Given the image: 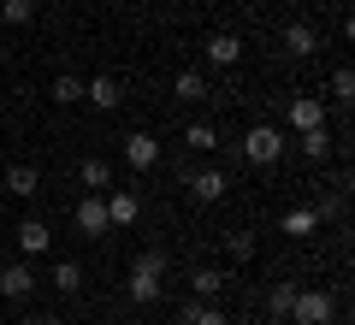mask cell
<instances>
[{
    "mask_svg": "<svg viewBox=\"0 0 355 325\" xmlns=\"http://www.w3.org/2000/svg\"><path fill=\"white\" fill-rule=\"evenodd\" d=\"M107 201V225H137V219H142V195H137V189H113V195H101Z\"/></svg>",
    "mask_w": 355,
    "mask_h": 325,
    "instance_id": "9c48e42d",
    "label": "cell"
},
{
    "mask_svg": "<svg viewBox=\"0 0 355 325\" xmlns=\"http://www.w3.org/2000/svg\"><path fill=\"white\" fill-rule=\"evenodd\" d=\"M48 95L60 100V107H77V100H83V77H77V71H60V77H53V89H48Z\"/></svg>",
    "mask_w": 355,
    "mask_h": 325,
    "instance_id": "44dd1931",
    "label": "cell"
},
{
    "mask_svg": "<svg viewBox=\"0 0 355 325\" xmlns=\"http://www.w3.org/2000/svg\"><path fill=\"white\" fill-rule=\"evenodd\" d=\"M71 219H77V231H83V237H107V231H113V225H107V201H101V195H83Z\"/></svg>",
    "mask_w": 355,
    "mask_h": 325,
    "instance_id": "30bf717a",
    "label": "cell"
},
{
    "mask_svg": "<svg viewBox=\"0 0 355 325\" xmlns=\"http://www.w3.org/2000/svg\"><path fill=\"white\" fill-rule=\"evenodd\" d=\"M279 48H284V60H314L320 53V30L308 24V18H291L284 36H279Z\"/></svg>",
    "mask_w": 355,
    "mask_h": 325,
    "instance_id": "277c9868",
    "label": "cell"
},
{
    "mask_svg": "<svg viewBox=\"0 0 355 325\" xmlns=\"http://www.w3.org/2000/svg\"><path fill=\"white\" fill-rule=\"evenodd\" d=\"M184 189H190L202 207H214V201H225V195H231V177L219 172V166H207V172H190V177H184Z\"/></svg>",
    "mask_w": 355,
    "mask_h": 325,
    "instance_id": "5b68a950",
    "label": "cell"
},
{
    "mask_svg": "<svg viewBox=\"0 0 355 325\" xmlns=\"http://www.w3.org/2000/svg\"><path fill=\"white\" fill-rule=\"evenodd\" d=\"M331 313H338L331 290H320V284H296V301H291V319H284V325H331Z\"/></svg>",
    "mask_w": 355,
    "mask_h": 325,
    "instance_id": "3957f363",
    "label": "cell"
},
{
    "mask_svg": "<svg viewBox=\"0 0 355 325\" xmlns=\"http://www.w3.org/2000/svg\"><path fill=\"white\" fill-rule=\"evenodd\" d=\"M18 325H60V313H30V319H18Z\"/></svg>",
    "mask_w": 355,
    "mask_h": 325,
    "instance_id": "83f0119b",
    "label": "cell"
},
{
    "mask_svg": "<svg viewBox=\"0 0 355 325\" xmlns=\"http://www.w3.org/2000/svg\"><path fill=\"white\" fill-rule=\"evenodd\" d=\"M225 284H231V278L219 272V266H196V272H190V290L202 301H219V296H225Z\"/></svg>",
    "mask_w": 355,
    "mask_h": 325,
    "instance_id": "2e32d148",
    "label": "cell"
},
{
    "mask_svg": "<svg viewBox=\"0 0 355 325\" xmlns=\"http://www.w3.org/2000/svg\"><path fill=\"white\" fill-rule=\"evenodd\" d=\"M0 296H6V301H30V296H36V266L12 261L6 272H0Z\"/></svg>",
    "mask_w": 355,
    "mask_h": 325,
    "instance_id": "ba28073f",
    "label": "cell"
},
{
    "mask_svg": "<svg viewBox=\"0 0 355 325\" xmlns=\"http://www.w3.org/2000/svg\"><path fill=\"white\" fill-rule=\"evenodd\" d=\"M279 231H284V237H314V231H320V213L314 207H291L279 219Z\"/></svg>",
    "mask_w": 355,
    "mask_h": 325,
    "instance_id": "d6986e66",
    "label": "cell"
},
{
    "mask_svg": "<svg viewBox=\"0 0 355 325\" xmlns=\"http://www.w3.org/2000/svg\"><path fill=\"white\" fill-rule=\"evenodd\" d=\"M0 95H6V89H0Z\"/></svg>",
    "mask_w": 355,
    "mask_h": 325,
    "instance_id": "f546056e",
    "label": "cell"
},
{
    "mask_svg": "<svg viewBox=\"0 0 355 325\" xmlns=\"http://www.w3.org/2000/svg\"><path fill=\"white\" fill-rule=\"evenodd\" d=\"M18 249H24V261H36V254L53 249V231L42 225V219H24V225H18Z\"/></svg>",
    "mask_w": 355,
    "mask_h": 325,
    "instance_id": "9a60e30c",
    "label": "cell"
},
{
    "mask_svg": "<svg viewBox=\"0 0 355 325\" xmlns=\"http://www.w3.org/2000/svg\"><path fill=\"white\" fill-rule=\"evenodd\" d=\"M178 142H184V148H196V154H214V148H219V130H214V125H190Z\"/></svg>",
    "mask_w": 355,
    "mask_h": 325,
    "instance_id": "603a6c76",
    "label": "cell"
},
{
    "mask_svg": "<svg viewBox=\"0 0 355 325\" xmlns=\"http://www.w3.org/2000/svg\"><path fill=\"white\" fill-rule=\"evenodd\" d=\"M53 290L77 296V290H83V266H77V261H60V266H53Z\"/></svg>",
    "mask_w": 355,
    "mask_h": 325,
    "instance_id": "cb8c5ba5",
    "label": "cell"
},
{
    "mask_svg": "<svg viewBox=\"0 0 355 325\" xmlns=\"http://www.w3.org/2000/svg\"><path fill=\"white\" fill-rule=\"evenodd\" d=\"M125 166H130V172H154V166H160V137L130 130V137H125Z\"/></svg>",
    "mask_w": 355,
    "mask_h": 325,
    "instance_id": "52a82bcc",
    "label": "cell"
},
{
    "mask_svg": "<svg viewBox=\"0 0 355 325\" xmlns=\"http://www.w3.org/2000/svg\"><path fill=\"white\" fill-rule=\"evenodd\" d=\"M83 100L95 107V113H119V107H125V83L101 71V77H89V83H83Z\"/></svg>",
    "mask_w": 355,
    "mask_h": 325,
    "instance_id": "8992f818",
    "label": "cell"
},
{
    "mask_svg": "<svg viewBox=\"0 0 355 325\" xmlns=\"http://www.w3.org/2000/svg\"><path fill=\"white\" fill-rule=\"evenodd\" d=\"M77 184H83V189H107V184H113V166L95 160V154H83V160H77Z\"/></svg>",
    "mask_w": 355,
    "mask_h": 325,
    "instance_id": "ac0fdd59",
    "label": "cell"
},
{
    "mask_svg": "<svg viewBox=\"0 0 355 325\" xmlns=\"http://www.w3.org/2000/svg\"><path fill=\"white\" fill-rule=\"evenodd\" d=\"M166 249H142L137 261H130V278H125V290H130V301L137 308H154V301L166 296Z\"/></svg>",
    "mask_w": 355,
    "mask_h": 325,
    "instance_id": "6da1fadb",
    "label": "cell"
},
{
    "mask_svg": "<svg viewBox=\"0 0 355 325\" xmlns=\"http://www.w3.org/2000/svg\"><path fill=\"white\" fill-rule=\"evenodd\" d=\"M326 125V95H291V130Z\"/></svg>",
    "mask_w": 355,
    "mask_h": 325,
    "instance_id": "8fae6325",
    "label": "cell"
},
{
    "mask_svg": "<svg viewBox=\"0 0 355 325\" xmlns=\"http://www.w3.org/2000/svg\"><path fill=\"white\" fill-rule=\"evenodd\" d=\"M349 95H355V71L338 65V71H331V100H349Z\"/></svg>",
    "mask_w": 355,
    "mask_h": 325,
    "instance_id": "4316f807",
    "label": "cell"
},
{
    "mask_svg": "<svg viewBox=\"0 0 355 325\" xmlns=\"http://www.w3.org/2000/svg\"><path fill=\"white\" fill-rule=\"evenodd\" d=\"M296 148H302V160L326 166V160H331V148H338V142H331V130H326V125H314V130H296Z\"/></svg>",
    "mask_w": 355,
    "mask_h": 325,
    "instance_id": "5bb4252c",
    "label": "cell"
},
{
    "mask_svg": "<svg viewBox=\"0 0 355 325\" xmlns=\"http://www.w3.org/2000/svg\"><path fill=\"white\" fill-rule=\"evenodd\" d=\"M225 249H231V261H254V231H231Z\"/></svg>",
    "mask_w": 355,
    "mask_h": 325,
    "instance_id": "484cf974",
    "label": "cell"
},
{
    "mask_svg": "<svg viewBox=\"0 0 355 325\" xmlns=\"http://www.w3.org/2000/svg\"><path fill=\"white\" fill-rule=\"evenodd\" d=\"M291 301H296V284H291V278H279V284L266 290V319L284 325V319H291Z\"/></svg>",
    "mask_w": 355,
    "mask_h": 325,
    "instance_id": "e0dca14e",
    "label": "cell"
},
{
    "mask_svg": "<svg viewBox=\"0 0 355 325\" xmlns=\"http://www.w3.org/2000/svg\"><path fill=\"white\" fill-rule=\"evenodd\" d=\"M172 95L178 100H207V77L202 71H178L172 77Z\"/></svg>",
    "mask_w": 355,
    "mask_h": 325,
    "instance_id": "7402d4cb",
    "label": "cell"
},
{
    "mask_svg": "<svg viewBox=\"0 0 355 325\" xmlns=\"http://www.w3.org/2000/svg\"><path fill=\"white\" fill-rule=\"evenodd\" d=\"M284 148H291V137H284L279 125H254L249 137L237 142V154H243L249 166H279V160H284Z\"/></svg>",
    "mask_w": 355,
    "mask_h": 325,
    "instance_id": "7a4b0ae2",
    "label": "cell"
},
{
    "mask_svg": "<svg viewBox=\"0 0 355 325\" xmlns=\"http://www.w3.org/2000/svg\"><path fill=\"white\" fill-rule=\"evenodd\" d=\"M178 325H231L214 301H190V308H178Z\"/></svg>",
    "mask_w": 355,
    "mask_h": 325,
    "instance_id": "ffe728a7",
    "label": "cell"
},
{
    "mask_svg": "<svg viewBox=\"0 0 355 325\" xmlns=\"http://www.w3.org/2000/svg\"><path fill=\"white\" fill-rule=\"evenodd\" d=\"M207 65H219V71H231V65L243 60V36H231V30H219V36H207Z\"/></svg>",
    "mask_w": 355,
    "mask_h": 325,
    "instance_id": "4fadbf2b",
    "label": "cell"
},
{
    "mask_svg": "<svg viewBox=\"0 0 355 325\" xmlns=\"http://www.w3.org/2000/svg\"><path fill=\"white\" fill-rule=\"evenodd\" d=\"M65 6H71V0H65Z\"/></svg>",
    "mask_w": 355,
    "mask_h": 325,
    "instance_id": "f1b7e54d",
    "label": "cell"
},
{
    "mask_svg": "<svg viewBox=\"0 0 355 325\" xmlns=\"http://www.w3.org/2000/svg\"><path fill=\"white\" fill-rule=\"evenodd\" d=\"M0 18L6 24H30L36 18V0H0Z\"/></svg>",
    "mask_w": 355,
    "mask_h": 325,
    "instance_id": "d4e9b609",
    "label": "cell"
},
{
    "mask_svg": "<svg viewBox=\"0 0 355 325\" xmlns=\"http://www.w3.org/2000/svg\"><path fill=\"white\" fill-rule=\"evenodd\" d=\"M6 195H18V201H36V195H42V172H36L30 160L6 166Z\"/></svg>",
    "mask_w": 355,
    "mask_h": 325,
    "instance_id": "7c38bea8",
    "label": "cell"
}]
</instances>
